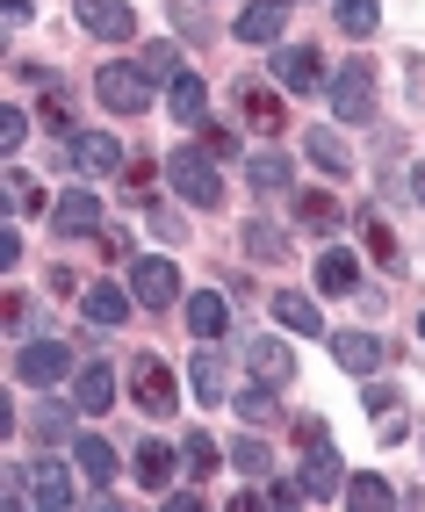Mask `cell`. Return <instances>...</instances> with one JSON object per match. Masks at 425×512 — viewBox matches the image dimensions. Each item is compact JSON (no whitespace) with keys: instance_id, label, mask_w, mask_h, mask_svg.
I'll use <instances>...</instances> for the list:
<instances>
[{"instance_id":"f546056e","label":"cell","mask_w":425,"mask_h":512,"mask_svg":"<svg viewBox=\"0 0 425 512\" xmlns=\"http://www.w3.org/2000/svg\"><path fill=\"white\" fill-rule=\"evenodd\" d=\"M245 181H253L260 195H281V188H289V159H281V152H253V159H245Z\"/></svg>"},{"instance_id":"277c9868","label":"cell","mask_w":425,"mask_h":512,"mask_svg":"<svg viewBox=\"0 0 425 512\" xmlns=\"http://www.w3.org/2000/svg\"><path fill=\"white\" fill-rule=\"evenodd\" d=\"M130 397H137V412H152V419L181 412V383H173V368L159 354H130Z\"/></svg>"},{"instance_id":"60d3db41","label":"cell","mask_w":425,"mask_h":512,"mask_svg":"<svg viewBox=\"0 0 425 512\" xmlns=\"http://www.w3.org/2000/svg\"><path fill=\"white\" fill-rule=\"evenodd\" d=\"M22 138H29V116L22 109H0V152H22Z\"/></svg>"},{"instance_id":"f35d334b","label":"cell","mask_w":425,"mask_h":512,"mask_svg":"<svg viewBox=\"0 0 425 512\" xmlns=\"http://www.w3.org/2000/svg\"><path fill=\"white\" fill-rule=\"evenodd\" d=\"M231 469H238V476H267V469H274V455L260 448V440H238V448H231Z\"/></svg>"},{"instance_id":"d590c367","label":"cell","mask_w":425,"mask_h":512,"mask_svg":"<svg viewBox=\"0 0 425 512\" xmlns=\"http://www.w3.org/2000/svg\"><path fill=\"white\" fill-rule=\"evenodd\" d=\"M44 123L58 130V138H73V94H65L58 80H44Z\"/></svg>"},{"instance_id":"d6986e66","label":"cell","mask_w":425,"mask_h":512,"mask_svg":"<svg viewBox=\"0 0 425 512\" xmlns=\"http://www.w3.org/2000/svg\"><path fill=\"white\" fill-rule=\"evenodd\" d=\"M238 246L253 253L260 267H274V260H289V231L267 224V217H245V224H238Z\"/></svg>"},{"instance_id":"5bb4252c","label":"cell","mask_w":425,"mask_h":512,"mask_svg":"<svg viewBox=\"0 0 425 512\" xmlns=\"http://www.w3.org/2000/svg\"><path fill=\"white\" fill-rule=\"evenodd\" d=\"M245 375L267 383V390H281V383L296 375V354L281 347V339H245Z\"/></svg>"},{"instance_id":"2e32d148","label":"cell","mask_w":425,"mask_h":512,"mask_svg":"<svg viewBox=\"0 0 425 512\" xmlns=\"http://www.w3.org/2000/svg\"><path fill=\"white\" fill-rule=\"evenodd\" d=\"M181 448H166V440H145V448H137L130 455V469H137V484H145V491H166L173 484V476H181Z\"/></svg>"},{"instance_id":"e575fe53","label":"cell","mask_w":425,"mask_h":512,"mask_svg":"<svg viewBox=\"0 0 425 512\" xmlns=\"http://www.w3.org/2000/svg\"><path fill=\"white\" fill-rule=\"evenodd\" d=\"M346 505H361V512H382V505H397V491H389L382 476H353V484H346Z\"/></svg>"},{"instance_id":"e0dca14e","label":"cell","mask_w":425,"mask_h":512,"mask_svg":"<svg viewBox=\"0 0 425 512\" xmlns=\"http://www.w3.org/2000/svg\"><path fill=\"white\" fill-rule=\"evenodd\" d=\"M80 22L94 29L101 44H123L137 29V8H123V0H80Z\"/></svg>"},{"instance_id":"b9f144b4","label":"cell","mask_w":425,"mask_h":512,"mask_svg":"<svg viewBox=\"0 0 425 512\" xmlns=\"http://www.w3.org/2000/svg\"><path fill=\"white\" fill-rule=\"evenodd\" d=\"M260 498H267V505H281V512H289V505H303V498H310V491H303V484H267V491H260Z\"/></svg>"},{"instance_id":"4fadbf2b","label":"cell","mask_w":425,"mask_h":512,"mask_svg":"<svg viewBox=\"0 0 425 512\" xmlns=\"http://www.w3.org/2000/svg\"><path fill=\"white\" fill-rule=\"evenodd\" d=\"M51 224H58V238H94V231H101V202H94L87 188H65V195L51 202Z\"/></svg>"},{"instance_id":"7402d4cb","label":"cell","mask_w":425,"mask_h":512,"mask_svg":"<svg viewBox=\"0 0 425 512\" xmlns=\"http://www.w3.org/2000/svg\"><path fill=\"white\" fill-rule=\"evenodd\" d=\"M274 318H281V332H296V339H317V332H325L317 303H310V296H296V289H281V296H274Z\"/></svg>"},{"instance_id":"ffe728a7","label":"cell","mask_w":425,"mask_h":512,"mask_svg":"<svg viewBox=\"0 0 425 512\" xmlns=\"http://www.w3.org/2000/svg\"><path fill=\"white\" fill-rule=\"evenodd\" d=\"M73 462H80V476H87L94 491H109V484H116V448H109L101 433H80V440H73Z\"/></svg>"},{"instance_id":"603a6c76","label":"cell","mask_w":425,"mask_h":512,"mask_svg":"<svg viewBox=\"0 0 425 512\" xmlns=\"http://www.w3.org/2000/svg\"><path fill=\"white\" fill-rule=\"evenodd\" d=\"M224 325H231V303H224L217 289H195V296H188V332H195V339H217Z\"/></svg>"},{"instance_id":"8fae6325","label":"cell","mask_w":425,"mask_h":512,"mask_svg":"<svg viewBox=\"0 0 425 512\" xmlns=\"http://www.w3.org/2000/svg\"><path fill=\"white\" fill-rule=\"evenodd\" d=\"M65 368H73V347H65V339H29V347L15 354V375H22V383H37V390H51Z\"/></svg>"},{"instance_id":"7c38bea8","label":"cell","mask_w":425,"mask_h":512,"mask_svg":"<svg viewBox=\"0 0 425 512\" xmlns=\"http://www.w3.org/2000/svg\"><path fill=\"white\" fill-rule=\"evenodd\" d=\"M73 404H80V412H109V404H116V368L101 354H87L73 368Z\"/></svg>"},{"instance_id":"9c48e42d","label":"cell","mask_w":425,"mask_h":512,"mask_svg":"<svg viewBox=\"0 0 425 512\" xmlns=\"http://www.w3.org/2000/svg\"><path fill=\"white\" fill-rule=\"evenodd\" d=\"M231 109L260 130V138H274V130H289V101H281L274 87H260V80H238V94H231Z\"/></svg>"},{"instance_id":"ba28073f","label":"cell","mask_w":425,"mask_h":512,"mask_svg":"<svg viewBox=\"0 0 425 512\" xmlns=\"http://www.w3.org/2000/svg\"><path fill=\"white\" fill-rule=\"evenodd\" d=\"M274 87L317 94V87H325V51H317V44H274Z\"/></svg>"},{"instance_id":"3957f363","label":"cell","mask_w":425,"mask_h":512,"mask_svg":"<svg viewBox=\"0 0 425 512\" xmlns=\"http://www.w3.org/2000/svg\"><path fill=\"white\" fill-rule=\"evenodd\" d=\"M94 94H101V109H109V116H145L152 109V73H145V65H101Z\"/></svg>"},{"instance_id":"f6af8a7d","label":"cell","mask_w":425,"mask_h":512,"mask_svg":"<svg viewBox=\"0 0 425 512\" xmlns=\"http://www.w3.org/2000/svg\"><path fill=\"white\" fill-rule=\"evenodd\" d=\"M418 339H425V318H418Z\"/></svg>"},{"instance_id":"836d02e7","label":"cell","mask_w":425,"mask_h":512,"mask_svg":"<svg viewBox=\"0 0 425 512\" xmlns=\"http://www.w3.org/2000/svg\"><path fill=\"white\" fill-rule=\"evenodd\" d=\"M181 455H188V476H217V462H224V455H217V440H209L202 426L181 433Z\"/></svg>"},{"instance_id":"bcb514c9","label":"cell","mask_w":425,"mask_h":512,"mask_svg":"<svg viewBox=\"0 0 425 512\" xmlns=\"http://www.w3.org/2000/svg\"><path fill=\"white\" fill-rule=\"evenodd\" d=\"M281 8H296V0H281Z\"/></svg>"},{"instance_id":"f1b7e54d","label":"cell","mask_w":425,"mask_h":512,"mask_svg":"<svg viewBox=\"0 0 425 512\" xmlns=\"http://www.w3.org/2000/svg\"><path fill=\"white\" fill-rule=\"evenodd\" d=\"M296 224H310V231H346V210H339V202L332 195H296Z\"/></svg>"},{"instance_id":"52a82bcc","label":"cell","mask_w":425,"mask_h":512,"mask_svg":"<svg viewBox=\"0 0 425 512\" xmlns=\"http://www.w3.org/2000/svg\"><path fill=\"white\" fill-rule=\"evenodd\" d=\"M130 296L145 303V311H166V303H181V267L145 253V260H130Z\"/></svg>"},{"instance_id":"30bf717a","label":"cell","mask_w":425,"mask_h":512,"mask_svg":"<svg viewBox=\"0 0 425 512\" xmlns=\"http://www.w3.org/2000/svg\"><path fill=\"white\" fill-rule=\"evenodd\" d=\"M332 109L339 123H375V65H346L332 80Z\"/></svg>"},{"instance_id":"484cf974","label":"cell","mask_w":425,"mask_h":512,"mask_svg":"<svg viewBox=\"0 0 425 512\" xmlns=\"http://www.w3.org/2000/svg\"><path fill=\"white\" fill-rule=\"evenodd\" d=\"M166 109H173V123H209V94H202V80L181 73V80L166 87Z\"/></svg>"},{"instance_id":"7a4b0ae2","label":"cell","mask_w":425,"mask_h":512,"mask_svg":"<svg viewBox=\"0 0 425 512\" xmlns=\"http://www.w3.org/2000/svg\"><path fill=\"white\" fill-rule=\"evenodd\" d=\"M166 181H173V195H181V202H195V210H217V202H224V174H217V159L195 152V145H181V152L166 159Z\"/></svg>"},{"instance_id":"4dcf8cb0","label":"cell","mask_w":425,"mask_h":512,"mask_svg":"<svg viewBox=\"0 0 425 512\" xmlns=\"http://www.w3.org/2000/svg\"><path fill=\"white\" fill-rule=\"evenodd\" d=\"M303 152H310L317 166H325V174H339V181L353 174V152H346V145L332 138V130H310V138H303Z\"/></svg>"},{"instance_id":"5b68a950","label":"cell","mask_w":425,"mask_h":512,"mask_svg":"<svg viewBox=\"0 0 425 512\" xmlns=\"http://www.w3.org/2000/svg\"><path fill=\"white\" fill-rule=\"evenodd\" d=\"M303 491L310 498H346V476H339V455H332V440H325V426L317 419H303Z\"/></svg>"},{"instance_id":"9a60e30c","label":"cell","mask_w":425,"mask_h":512,"mask_svg":"<svg viewBox=\"0 0 425 512\" xmlns=\"http://www.w3.org/2000/svg\"><path fill=\"white\" fill-rule=\"evenodd\" d=\"M332 361L346 368V375H375L382 361H389V347L375 332H332Z\"/></svg>"},{"instance_id":"ac0fdd59","label":"cell","mask_w":425,"mask_h":512,"mask_svg":"<svg viewBox=\"0 0 425 512\" xmlns=\"http://www.w3.org/2000/svg\"><path fill=\"white\" fill-rule=\"evenodd\" d=\"M281 22H289V8H281V0H253V8L238 15V44H281Z\"/></svg>"},{"instance_id":"74e56055","label":"cell","mask_w":425,"mask_h":512,"mask_svg":"<svg viewBox=\"0 0 425 512\" xmlns=\"http://www.w3.org/2000/svg\"><path fill=\"white\" fill-rule=\"evenodd\" d=\"M0 188H8V202H15V210H44V181H37V174H22V166H15V174L0 181Z\"/></svg>"},{"instance_id":"8d00e7d4","label":"cell","mask_w":425,"mask_h":512,"mask_svg":"<svg viewBox=\"0 0 425 512\" xmlns=\"http://www.w3.org/2000/svg\"><path fill=\"white\" fill-rule=\"evenodd\" d=\"M137 65H145L152 80H181V51H173V44H145V51H137Z\"/></svg>"},{"instance_id":"6da1fadb","label":"cell","mask_w":425,"mask_h":512,"mask_svg":"<svg viewBox=\"0 0 425 512\" xmlns=\"http://www.w3.org/2000/svg\"><path fill=\"white\" fill-rule=\"evenodd\" d=\"M73 469H80V462H73ZM73 469H65L58 455L22 462V469H15V484H8V505H44V512H65V505H73Z\"/></svg>"},{"instance_id":"ab89813d","label":"cell","mask_w":425,"mask_h":512,"mask_svg":"<svg viewBox=\"0 0 425 512\" xmlns=\"http://www.w3.org/2000/svg\"><path fill=\"white\" fill-rule=\"evenodd\" d=\"M202 152H209V159H238V130H224V123H202Z\"/></svg>"},{"instance_id":"d4e9b609","label":"cell","mask_w":425,"mask_h":512,"mask_svg":"<svg viewBox=\"0 0 425 512\" xmlns=\"http://www.w3.org/2000/svg\"><path fill=\"white\" fill-rule=\"evenodd\" d=\"M188 383H195V397H202V404H224V390H231L224 354H195V361H188Z\"/></svg>"},{"instance_id":"83f0119b","label":"cell","mask_w":425,"mask_h":512,"mask_svg":"<svg viewBox=\"0 0 425 512\" xmlns=\"http://www.w3.org/2000/svg\"><path fill=\"white\" fill-rule=\"evenodd\" d=\"M73 412H80V404H73ZM73 412H65V404H29V419H22V426L37 433L44 448H58V440L73 433Z\"/></svg>"},{"instance_id":"1f68e13d","label":"cell","mask_w":425,"mask_h":512,"mask_svg":"<svg viewBox=\"0 0 425 512\" xmlns=\"http://www.w3.org/2000/svg\"><path fill=\"white\" fill-rule=\"evenodd\" d=\"M353 231H361V246L389 267V260H397V238H389V224H382V210H353Z\"/></svg>"},{"instance_id":"7bdbcfd3","label":"cell","mask_w":425,"mask_h":512,"mask_svg":"<svg viewBox=\"0 0 425 512\" xmlns=\"http://www.w3.org/2000/svg\"><path fill=\"white\" fill-rule=\"evenodd\" d=\"M15 260H22V238H15V224H0V275H8Z\"/></svg>"},{"instance_id":"4316f807","label":"cell","mask_w":425,"mask_h":512,"mask_svg":"<svg viewBox=\"0 0 425 512\" xmlns=\"http://www.w3.org/2000/svg\"><path fill=\"white\" fill-rule=\"evenodd\" d=\"M332 15H339V29H346L353 44H368L375 29H382V8H375V0H332Z\"/></svg>"},{"instance_id":"ee69618b","label":"cell","mask_w":425,"mask_h":512,"mask_svg":"<svg viewBox=\"0 0 425 512\" xmlns=\"http://www.w3.org/2000/svg\"><path fill=\"white\" fill-rule=\"evenodd\" d=\"M411 195H418V202H425V166H418V174H411Z\"/></svg>"},{"instance_id":"44dd1931","label":"cell","mask_w":425,"mask_h":512,"mask_svg":"<svg viewBox=\"0 0 425 512\" xmlns=\"http://www.w3.org/2000/svg\"><path fill=\"white\" fill-rule=\"evenodd\" d=\"M317 289L325 296H361V260H353L346 246H332L325 260H317Z\"/></svg>"},{"instance_id":"d6a6232c","label":"cell","mask_w":425,"mask_h":512,"mask_svg":"<svg viewBox=\"0 0 425 512\" xmlns=\"http://www.w3.org/2000/svg\"><path fill=\"white\" fill-rule=\"evenodd\" d=\"M238 419H245V426H274V419H281V404H274V390H267V383H253V390H238Z\"/></svg>"},{"instance_id":"cb8c5ba5","label":"cell","mask_w":425,"mask_h":512,"mask_svg":"<svg viewBox=\"0 0 425 512\" xmlns=\"http://www.w3.org/2000/svg\"><path fill=\"white\" fill-rule=\"evenodd\" d=\"M130 303H137V296H123L116 282H94V289L80 296V311H87V325H123Z\"/></svg>"},{"instance_id":"8992f818","label":"cell","mask_w":425,"mask_h":512,"mask_svg":"<svg viewBox=\"0 0 425 512\" xmlns=\"http://www.w3.org/2000/svg\"><path fill=\"white\" fill-rule=\"evenodd\" d=\"M58 152L73 159L87 181H109V174H123V145L109 138V130H73V138H58Z\"/></svg>"}]
</instances>
